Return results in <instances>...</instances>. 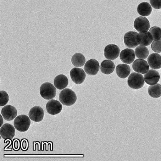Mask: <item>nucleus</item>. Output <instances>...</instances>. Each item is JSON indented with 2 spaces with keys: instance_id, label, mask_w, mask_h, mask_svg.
Here are the masks:
<instances>
[{
  "instance_id": "nucleus-1",
  "label": "nucleus",
  "mask_w": 161,
  "mask_h": 161,
  "mask_svg": "<svg viewBox=\"0 0 161 161\" xmlns=\"http://www.w3.org/2000/svg\"><path fill=\"white\" fill-rule=\"evenodd\" d=\"M77 99L75 93L71 89L66 88L63 89L59 94V100L65 106H71L74 104Z\"/></svg>"
},
{
  "instance_id": "nucleus-2",
  "label": "nucleus",
  "mask_w": 161,
  "mask_h": 161,
  "mask_svg": "<svg viewBox=\"0 0 161 161\" xmlns=\"http://www.w3.org/2000/svg\"><path fill=\"white\" fill-rule=\"evenodd\" d=\"M31 123L29 117L25 114H21L18 116L14 119V125L17 130L24 132L28 129Z\"/></svg>"
},
{
  "instance_id": "nucleus-3",
  "label": "nucleus",
  "mask_w": 161,
  "mask_h": 161,
  "mask_svg": "<svg viewBox=\"0 0 161 161\" xmlns=\"http://www.w3.org/2000/svg\"><path fill=\"white\" fill-rule=\"evenodd\" d=\"M41 96L46 100L53 98L56 95V89L52 83L46 82L42 84L40 88Z\"/></svg>"
},
{
  "instance_id": "nucleus-4",
  "label": "nucleus",
  "mask_w": 161,
  "mask_h": 161,
  "mask_svg": "<svg viewBox=\"0 0 161 161\" xmlns=\"http://www.w3.org/2000/svg\"><path fill=\"white\" fill-rule=\"evenodd\" d=\"M125 45L129 48H134L140 44L141 39L137 32L129 31L125 35L124 38Z\"/></svg>"
},
{
  "instance_id": "nucleus-5",
  "label": "nucleus",
  "mask_w": 161,
  "mask_h": 161,
  "mask_svg": "<svg viewBox=\"0 0 161 161\" xmlns=\"http://www.w3.org/2000/svg\"><path fill=\"white\" fill-rule=\"evenodd\" d=\"M143 75L139 73L135 72L131 73L127 80V83L131 88L138 89L142 88L144 84Z\"/></svg>"
},
{
  "instance_id": "nucleus-6",
  "label": "nucleus",
  "mask_w": 161,
  "mask_h": 161,
  "mask_svg": "<svg viewBox=\"0 0 161 161\" xmlns=\"http://www.w3.org/2000/svg\"><path fill=\"white\" fill-rule=\"evenodd\" d=\"M135 28L139 32L144 33L147 31L150 28V23L146 17L140 16L137 18L134 23Z\"/></svg>"
},
{
  "instance_id": "nucleus-7",
  "label": "nucleus",
  "mask_w": 161,
  "mask_h": 161,
  "mask_svg": "<svg viewBox=\"0 0 161 161\" xmlns=\"http://www.w3.org/2000/svg\"><path fill=\"white\" fill-rule=\"evenodd\" d=\"M70 75L72 80L77 84L82 83L86 77L84 70L81 68L75 67L71 69Z\"/></svg>"
},
{
  "instance_id": "nucleus-8",
  "label": "nucleus",
  "mask_w": 161,
  "mask_h": 161,
  "mask_svg": "<svg viewBox=\"0 0 161 161\" xmlns=\"http://www.w3.org/2000/svg\"><path fill=\"white\" fill-rule=\"evenodd\" d=\"M104 52L105 58L109 60H113L119 56L120 49L117 45L110 44L105 47Z\"/></svg>"
},
{
  "instance_id": "nucleus-9",
  "label": "nucleus",
  "mask_w": 161,
  "mask_h": 161,
  "mask_svg": "<svg viewBox=\"0 0 161 161\" xmlns=\"http://www.w3.org/2000/svg\"><path fill=\"white\" fill-rule=\"evenodd\" d=\"M100 68L98 62L95 59L92 58L86 62L84 69L85 71L88 75H96Z\"/></svg>"
},
{
  "instance_id": "nucleus-10",
  "label": "nucleus",
  "mask_w": 161,
  "mask_h": 161,
  "mask_svg": "<svg viewBox=\"0 0 161 161\" xmlns=\"http://www.w3.org/2000/svg\"><path fill=\"white\" fill-rule=\"evenodd\" d=\"M46 108L48 113L52 115H55L61 112L62 109V106L60 102L52 99L47 103Z\"/></svg>"
},
{
  "instance_id": "nucleus-11",
  "label": "nucleus",
  "mask_w": 161,
  "mask_h": 161,
  "mask_svg": "<svg viewBox=\"0 0 161 161\" xmlns=\"http://www.w3.org/2000/svg\"><path fill=\"white\" fill-rule=\"evenodd\" d=\"M1 113L4 119L9 121L13 120L16 117L17 111L14 106L8 105L2 108Z\"/></svg>"
},
{
  "instance_id": "nucleus-12",
  "label": "nucleus",
  "mask_w": 161,
  "mask_h": 161,
  "mask_svg": "<svg viewBox=\"0 0 161 161\" xmlns=\"http://www.w3.org/2000/svg\"><path fill=\"white\" fill-rule=\"evenodd\" d=\"M15 129L12 125L8 123H5L0 128V135L4 139H12L15 135Z\"/></svg>"
},
{
  "instance_id": "nucleus-13",
  "label": "nucleus",
  "mask_w": 161,
  "mask_h": 161,
  "mask_svg": "<svg viewBox=\"0 0 161 161\" xmlns=\"http://www.w3.org/2000/svg\"><path fill=\"white\" fill-rule=\"evenodd\" d=\"M132 67L134 70L142 74L147 73L149 69V65L145 60L142 59H137L133 62Z\"/></svg>"
},
{
  "instance_id": "nucleus-14",
  "label": "nucleus",
  "mask_w": 161,
  "mask_h": 161,
  "mask_svg": "<svg viewBox=\"0 0 161 161\" xmlns=\"http://www.w3.org/2000/svg\"><path fill=\"white\" fill-rule=\"evenodd\" d=\"M44 113L43 109L39 106H35L31 109L29 113V117L32 120L38 122L43 119Z\"/></svg>"
},
{
  "instance_id": "nucleus-15",
  "label": "nucleus",
  "mask_w": 161,
  "mask_h": 161,
  "mask_svg": "<svg viewBox=\"0 0 161 161\" xmlns=\"http://www.w3.org/2000/svg\"><path fill=\"white\" fill-rule=\"evenodd\" d=\"M159 79L160 75L155 69H150L144 75L145 81L147 84L150 85L157 83Z\"/></svg>"
},
{
  "instance_id": "nucleus-16",
  "label": "nucleus",
  "mask_w": 161,
  "mask_h": 161,
  "mask_svg": "<svg viewBox=\"0 0 161 161\" xmlns=\"http://www.w3.org/2000/svg\"><path fill=\"white\" fill-rule=\"evenodd\" d=\"M134 51L130 48H126L122 50L120 54L119 58L124 63L130 64L133 63L135 58Z\"/></svg>"
},
{
  "instance_id": "nucleus-17",
  "label": "nucleus",
  "mask_w": 161,
  "mask_h": 161,
  "mask_svg": "<svg viewBox=\"0 0 161 161\" xmlns=\"http://www.w3.org/2000/svg\"><path fill=\"white\" fill-rule=\"evenodd\" d=\"M147 60L151 68L157 69L161 68V56L158 53H152L148 57Z\"/></svg>"
},
{
  "instance_id": "nucleus-18",
  "label": "nucleus",
  "mask_w": 161,
  "mask_h": 161,
  "mask_svg": "<svg viewBox=\"0 0 161 161\" xmlns=\"http://www.w3.org/2000/svg\"><path fill=\"white\" fill-rule=\"evenodd\" d=\"M116 72L118 77L122 79H124L130 75V69L128 65L125 64H121L116 66Z\"/></svg>"
},
{
  "instance_id": "nucleus-19",
  "label": "nucleus",
  "mask_w": 161,
  "mask_h": 161,
  "mask_svg": "<svg viewBox=\"0 0 161 161\" xmlns=\"http://www.w3.org/2000/svg\"><path fill=\"white\" fill-rule=\"evenodd\" d=\"M68 84L67 77L63 74L58 75L54 78V85L56 88L62 90L67 87Z\"/></svg>"
},
{
  "instance_id": "nucleus-20",
  "label": "nucleus",
  "mask_w": 161,
  "mask_h": 161,
  "mask_svg": "<svg viewBox=\"0 0 161 161\" xmlns=\"http://www.w3.org/2000/svg\"><path fill=\"white\" fill-rule=\"evenodd\" d=\"M114 69V63L110 60H104L101 63L100 70L105 74L109 75L112 73Z\"/></svg>"
},
{
  "instance_id": "nucleus-21",
  "label": "nucleus",
  "mask_w": 161,
  "mask_h": 161,
  "mask_svg": "<svg viewBox=\"0 0 161 161\" xmlns=\"http://www.w3.org/2000/svg\"><path fill=\"white\" fill-rule=\"evenodd\" d=\"M137 11L140 15L147 16L151 14L152 11V8L148 3L146 2H142L138 6Z\"/></svg>"
},
{
  "instance_id": "nucleus-22",
  "label": "nucleus",
  "mask_w": 161,
  "mask_h": 161,
  "mask_svg": "<svg viewBox=\"0 0 161 161\" xmlns=\"http://www.w3.org/2000/svg\"><path fill=\"white\" fill-rule=\"evenodd\" d=\"M71 61L75 67H80L83 66L86 62V58L81 53H77L72 57Z\"/></svg>"
},
{
  "instance_id": "nucleus-23",
  "label": "nucleus",
  "mask_w": 161,
  "mask_h": 161,
  "mask_svg": "<svg viewBox=\"0 0 161 161\" xmlns=\"http://www.w3.org/2000/svg\"><path fill=\"white\" fill-rule=\"evenodd\" d=\"M148 93L151 97L158 98L161 96V85L158 83L150 85L148 90Z\"/></svg>"
},
{
  "instance_id": "nucleus-24",
  "label": "nucleus",
  "mask_w": 161,
  "mask_h": 161,
  "mask_svg": "<svg viewBox=\"0 0 161 161\" xmlns=\"http://www.w3.org/2000/svg\"><path fill=\"white\" fill-rule=\"evenodd\" d=\"M138 34L141 39V41L139 44L140 45L148 46L153 42V36L149 31L144 33L139 32Z\"/></svg>"
},
{
  "instance_id": "nucleus-25",
  "label": "nucleus",
  "mask_w": 161,
  "mask_h": 161,
  "mask_svg": "<svg viewBox=\"0 0 161 161\" xmlns=\"http://www.w3.org/2000/svg\"><path fill=\"white\" fill-rule=\"evenodd\" d=\"M135 52L136 57L139 58L145 59L149 55V50L144 46H138L135 48Z\"/></svg>"
},
{
  "instance_id": "nucleus-26",
  "label": "nucleus",
  "mask_w": 161,
  "mask_h": 161,
  "mask_svg": "<svg viewBox=\"0 0 161 161\" xmlns=\"http://www.w3.org/2000/svg\"><path fill=\"white\" fill-rule=\"evenodd\" d=\"M149 32L152 35L154 41H157L161 38V28L157 26H153L150 28Z\"/></svg>"
},
{
  "instance_id": "nucleus-27",
  "label": "nucleus",
  "mask_w": 161,
  "mask_h": 161,
  "mask_svg": "<svg viewBox=\"0 0 161 161\" xmlns=\"http://www.w3.org/2000/svg\"><path fill=\"white\" fill-rule=\"evenodd\" d=\"M0 106H5L9 101V96L8 93L4 91H0Z\"/></svg>"
},
{
  "instance_id": "nucleus-28",
  "label": "nucleus",
  "mask_w": 161,
  "mask_h": 161,
  "mask_svg": "<svg viewBox=\"0 0 161 161\" xmlns=\"http://www.w3.org/2000/svg\"><path fill=\"white\" fill-rule=\"evenodd\" d=\"M151 47L154 52L159 53L161 52V39L157 41L153 42Z\"/></svg>"
},
{
  "instance_id": "nucleus-29",
  "label": "nucleus",
  "mask_w": 161,
  "mask_h": 161,
  "mask_svg": "<svg viewBox=\"0 0 161 161\" xmlns=\"http://www.w3.org/2000/svg\"><path fill=\"white\" fill-rule=\"evenodd\" d=\"M150 2L153 8L156 9L161 8V0H150Z\"/></svg>"
},
{
  "instance_id": "nucleus-30",
  "label": "nucleus",
  "mask_w": 161,
  "mask_h": 161,
  "mask_svg": "<svg viewBox=\"0 0 161 161\" xmlns=\"http://www.w3.org/2000/svg\"><path fill=\"white\" fill-rule=\"evenodd\" d=\"M14 148H15L16 149H18V148L19 147V146H18V142L16 140L14 142Z\"/></svg>"
},
{
  "instance_id": "nucleus-31",
  "label": "nucleus",
  "mask_w": 161,
  "mask_h": 161,
  "mask_svg": "<svg viewBox=\"0 0 161 161\" xmlns=\"http://www.w3.org/2000/svg\"><path fill=\"white\" fill-rule=\"evenodd\" d=\"M26 141L24 140L22 142V146L23 149L25 150V148L27 147V142H26Z\"/></svg>"
},
{
  "instance_id": "nucleus-32",
  "label": "nucleus",
  "mask_w": 161,
  "mask_h": 161,
  "mask_svg": "<svg viewBox=\"0 0 161 161\" xmlns=\"http://www.w3.org/2000/svg\"><path fill=\"white\" fill-rule=\"evenodd\" d=\"M0 123H1V125H0V127L2 126L3 123V116H2V114L0 115Z\"/></svg>"
},
{
  "instance_id": "nucleus-33",
  "label": "nucleus",
  "mask_w": 161,
  "mask_h": 161,
  "mask_svg": "<svg viewBox=\"0 0 161 161\" xmlns=\"http://www.w3.org/2000/svg\"></svg>"
}]
</instances>
